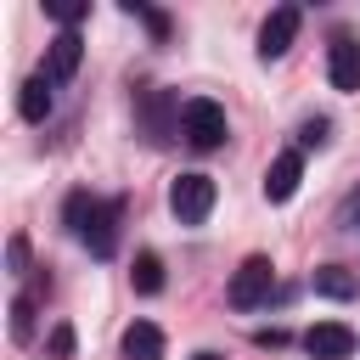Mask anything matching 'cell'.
I'll return each mask as SVG.
<instances>
[{
  "mask_svg": "<svg viewBox=\"0 0 360 360\" xmlns=\"http://www.w3.org/2000/svg\"><path fill=\"white\" fill-rule=\"evenodd\" d=\"M118 219H124V202L112 197V202H101V197H90V191H73L68 197V225H73V236L96 253V259H112L118 253Z\"/></svg>",
  "mask_w": 360,
  "mask_h": 360,
  "instance_id": "obj_1",
  "label": "cell"
},
{
  "mask_svg": "<svg viewBox=\"0 0 360 360\" xmlns=\"http://www.w3.org/2000/svg\"><path fill=\"white\" fill-rule=\"evenodd\" d=\"M180 135H186L197 152H214V146L231 135V124H225V107H219V101H208V96H191V101L180 107Z\"/></svg>",
  "mask_w": 360,
  "mask_h": 360,
  "instance_id": "obj_2",
  "label": "cell"
},
{
  "mask_svg": "<svg viewBox=\"0 0 360 360\" xmlns=\"http://www.w3.org/2000/svg\"><path fill=\"white\" fill-rule=\"evenodd\" d=\"M270 281H276V264H270L264 253H253V259H242V264H236V276H231L225 298H231L236 309H259V304L270 298Z\"/></svg>",
  "mask_w": 360,
  "mask_h": 360,
  "instance_id": "obj_3",
  "label": "cell"
},
{
  "mask_svg": "<svg viewBox=\"0 0 360 360\" xmlns=\"http://www.w3.org/2000/svg\"><path fill=\"white\" fill-rule=\"evenodd\" d=\"M169 208L180 214V225H202L214 214V180L208 174H180L169 186Z\"/></svg>",
  "mask_w": 360,
  "mask_h": 360,
  "instance_id": "obj_4",
  "label": "cell"
},
{
  "mask_svg": "<svg viewBox=\"0 0 360 360\" xmlns=\"http://www.w3.org/2000/svg\"><path fill=\"white\" fill-rule=\"evenodd\" d=\"M298 22H304V11H298V6H276V11L264 17V28H259V56H264V62L287 56V51H292V39H298Z\"/></svg>",
  "mask_w": 360,
  "mask_h": 360,
  "instance_id": "obj_5",
  "label": "cell"
},
{
  "mask_svg": "<svg viewBox=\"0 0 360 360\" xmlns=\"http://www.w3.org/2000/svg\"><path fill=\"white\" fill-rule=\"evenodd\" d=\"M304 349H309V360H349V354L360 349V338H354L343 321H315V326L304 332Z\"/></svg>",
  "mask_w": 360,
  "mask_h": 360,
  "instance_id": "obj_6",
  "label": "cell"
},
{
  "mask_svg": "<svg viewBox=\"0 0 360 360\" xmlns=\"http://www.w3.org/2000/svg\"><path fill=\"white\" fill-rule=\"evenodd\" d=\"M79 62H84V39H79V28H62V34L51 39V51H45V79L62 84V79L79 73Z\"/></svg>",
  "mask_w": 360,
  "mask_h": 360,
  "instance_id": "obj_7",
  "label": "cell"
},
{
  "mask_svg": "<svg viewBox=\"0 0 360 360\" xmlns=\"http://www.w3.org/2000/svg\"><path fill=\"white\" fill-rule=\"evenodd\" d=\"M326 79H332V90H360V45L349 34H338L326 45Z\"/></svg>",
  "mask_w": 360,
  "mask_h": 360,
  "instance_id": "obj_8",
  "label": "cell"
},
{
  "mask_svg": "<svg viewBox=\"0 0 360 360\" xmlns=\"http://www.w3.org/2000/svg\"><path fill=\"white\" fill-rule=\"evenodd\" d=\"M298 180H304V158H298V152H281V158L264 169V197H270V202H287V197L298 191Z\"/></svg>",
  "mask_w": 360,
  "mask_h": 360,
  "instance_id": "obj_9",
  "label": "cell"
},
{
  "mask_svg": "<svg viewBox=\"0 0 360 360\" xmlns=\"http://www.w3.org/2000/svg\"><path fill=\"white\" fill-rule=\"evenodd\" d=\"M309 287H315L321 298H338V304H343V298H354V292H360V276H354V270H343V264H321V270L309 276Z\"/></svg>",
  "mask_w": 360,
  "mask_h": 360,
  "instance_id": "obj_10",
  "label": "cell"
},
{
  "mask_svg": "<svg viewBox=\"0 0 360 360\" xmlns=\"http://www.w3.org/2000/svg\"><path fill=\"white\" fill-rule=\"evenodd\" d=\"M124 354L129 360H163V332L152 321H129L124 326Z\"/></svg>",
  "mask_w": 360,
  "mask_h": 360,
  "instance_id": "obj_11",
  "label": "cell"
},
{
  "mask_svg": "<svg viewBox=\"0 0 360 360\" xmlns=\"http://www.w3.org/2000/svg\"><path fill=\"white\" fill-rule=\"evenodd\" d=\"M17 107H22V118H28V124H45V118H51V79H45V73H34V79L22 84Z\"/></svg>",
  "mask_w": 360,
  "mask_h": 360,
  "instance_id": "obj_12",
  "label": "cell"
},
{
  "mask_svg": "<svg viewBox=\"0 0 360 360\" xmlns=\"http://www.w3.org/2000/svg\"><path fill=\"white\" fill-rule=\"evenodd\" d=\"M129 281H135V292H163V259L158 253H135V270H129Z\"/></svg>",
  "mask_w": 360,
  "mask_h": 360,
  "instance_id": "obj_13",
  "label": "cell"
},
{
  "mask_svg": "<svg viewBox=\"0 0 360 360\" xmlns=\"http://www.w3.org/2000/svg\"><path fill=\"white\" fill-rule=\"evenodd\" d=\"M11 338H17V343L34 338V292H17V298H11Z\"/></svg>",
  "mask_w": 360,
  "mask_h": 360,
  "instance_id": "obj_14",
  "label": "cell"
},
{
  "mask_svg": "<svg viewBox=\"0 0 360 360\" xmlns=\"http://www.w3.org/2000/svg\"><path fill=\"white\" fill-rule=\"evenodd\" d=\"M45 11H51L62 28H79V22L90 17V6H84V0H45Z\"/></svg>",
  "mask_w": 360,
  "mask_h": 360,
  "instance_id": "obj_15",
  "label": "cell"
},
{
  "mask_svg": "<svg viewBox=\"0 0 360 360\" xmlns=\"http://www.w3.org/2000/svg\"><path fill=\"white\" fill-rule=\"evenodd\" d=\"M124 11H129V17H141V22H146V28L158 34V39L169 34V17H163V11H146V6H135V0H124Z\"/></svg>",
  "mask_w": 360,
  "mask_h": 360,
  "instance_id": "obj_16",
  "label": "cell"
},
{
  "mask_svg": "<svg viewBox=\"0 0 360 360\" xmlns=\"http://www.w3.org/2000/svg\"><path fill=\"white\" fill-rule=\"evenodd\" d=\"M6 264H11V270H28V242H22V236L6 242Z\"/></svg>",
  "mask_w": 360,
  "mask_h": 360,
  "instance_id": "obj_17",
  "label": "cell"
},
{
  "mask_svg": "<svg viewBox=\"0 0 360 360\" xmlns=\"http://www.w3.org/2000/svg\"><path fill=\"white\" fill-rule=\"evenodd\" d=\"M51 354H56V360L73 354V326H56V332H51Z\"/></svg>",
  "mask_w": 360,
  "mask_h": 360,
  "instance_id": "obj_18",
  "label": "cell"
},
{
  "mask_svg": "<svg viewBox=\"0 0 360 360\" xmlns=\"http://www.w3.org/2000/svg\"><path fill=\"white\" fill-rule=\"evenodd\" d=\"M298 141H304V146H321V141H326V118H309V124L298 129Z\"/></svg>",
  "mask_w": 360,
  "mask_h": 360,
  "instance_id": "obj_19",
  "label": "cell"
},
{
  "mask_svg": "<svg viewBox=\"0 0 360 360\" xmlns=\"http://www.w3.org/2000/svg\"><path fill=\"white\" fill-rule=\"evenodd\" d=\"M253 343H259V349H281V343H287V332H276V326H270V332H259Z\"/></svg>",
  "mask_w": 360,
  "mask_h": 360,
  "instance_id": "obj_20",
  "label": "cell"
},
{
  "mask_svg": "<svg viewBox=\"0 0 360 360\" xmlns=\"http://www.w3.org/2000/svg\"><path fill=\"white\" fill-rule=\"evenodd\" d=\"M191 360H219V354H208V349H202V354H191Z\"/></svg>",
  "mask_w": 360,
  "mask_h": 360,
  "instance_id": "obj_21",
  "label": "cell"
}]
</instances>
